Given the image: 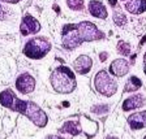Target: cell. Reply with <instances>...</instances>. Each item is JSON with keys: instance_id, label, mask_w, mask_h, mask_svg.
<instances>
[{"instance_id": "cell-1", "label": "cell", "mask_w": 146, "mask_h": 139, "mask_svg": "<svg viewBox=\"0 0 146 139\" xmlns=\"http://www.w3.org/2000/svg\"><path fill=\"white\" fill-rule=\"evenodd\" d=\"M52 88L59 94H70L76 88V77L73 72L67 67H58L52 72L51 77Z\"/></svg>"}, {"instance_id": "cell-2", "label": "cell", "mask_w": 146, "mask_h": 139, "mask_svg": "<svg viewBox=\"0 0 146 139\" xmlns=\"http://www.w3.org/2000/svg\"><path fill=\"white\" fill-rule=\"evenodd\" d=\"M50 49H51V43L46 38H34V39L27 40L22 52L29 59L39 60L48 53Z\"/></svg>"}, {"instance_id": "cell-3", "label": "cell", "mask_w": 146, "mask_h": 139, "mask_svg": "<svg viewBox=\"0 0 146 139\" xmlns=\"http://www.w3.org/2000/svg\"><path fill=\"white\" fill-rule=\"evenodd\" d=\"M94 87L99 94L104 96H112L117 90V85L106 70H100L94 78Z\"/></svg>"}, {"instance_id": "cell-4", "label": "cell", "mask_w": 146, "mask_h": 139, "mask_svg": "<svg viewBox=\"0 0 146 139\" xmlns=\"http://www.w3.org/2000/svg\"><path fill=\"white\" fill-rule=\"evenodd\" d=\"M82 43L81 38H80L78 30H77V25L68 24L63 27L61 31V44L64 48L67 49H73L77 48Z\"/></svg>"}, {"instance_id": "cell-5", "label": "cell", "mask_w": 146, "mask_h": 139, "mask_svg": "<svg viewBox=\"0 0 146 139\" xmlns=\"http://www.w3.org/2000/svg\"><path fill=\"white\" fill-rule=\"evenodd\" d=\"M0 103H1L3 107H5V108H11L12 111L21 113V115L25 113L26 105H27V101L20 100L12 90H5L0 94Z\"/></svg>"}, {"instance_id": "cell-6", "label": "cell", "mask_w": 146, "mask_h": 139, "mask_svg": "<svg viewBox=\"0 0 146 139\" xmlns=\"http://www.w3.org/2000/svg\"><path fill=\"white\" fill-rule=\"evenodd\" d=\"M77 30H78L80 38L82 42H93V40L104 38V34L100 30H98V27L94 24H91L89 21H82L77 24Z\"/></svg>"}, {"instance_id": "cell-7", "label": "cell", "mask_w": 146, "mask_h": 139, "mask_svg": "<svg viewBox=\"0 0 146 139\" xmlns=\"http://www.w3.org/2000/svg\"><path fill=\"white\" fill-rule=\"evenodd\" d=\"M24 115L27 118H30L31 121L34 122V125H36L38 127H44L47 125V121H48L46 113L33 101H27L26 111H25Z\"/></svg>"}, {"instance_id": "cell-8", "label": "cell", "mask_w": 146, "mask_h": 139, "mask_svg": "<svg viewBox=\"0 0 146 139\" xmlns=\"http://www.w3.org/2000/svg\"><path fill=\"white\" fill-rule=\"evenodd\" d=\"M16 88L21 94H30L35 88V79H34L33 76L27 74V73H24L16 81Z\"/></svg>"}, {"instance_id": "cell-9", "label": "cell", "mask_w": 146, "mask_h": 139, "mask_svg": "<svg viewBox=\"0 0 146 139\" xmlns=\"http://www.w3.org/2000/svg\"><path fill=\"white\" fill-rule=\"evenodd\" d=\"M40 30V24L36 21L35 18L30 14H26L22 18V22L20 25V31L22 35H30V34H35Z\"/></svg>"}, {"instance_id": "cell-10", "label": "cell", "mask_w": 146, "mask_h": 139, "mask_svg": "<svg viewBox=\"0 0 146 139\" xmlns=\"http://www.w3.org/2000/svg\"><path fill=\"white\" fill-rule=\"evenodd\" d=\"M93 67V60L89 57L88 55H81L74 60L73 68L78 74H88Z\"/></svg>"}, {"instance_id": "cell-11", "label": "cell", "mask_w": 146, "mask_h": 139, "mask_svg": "<svg viewBox=\"0 0 146 139\" xmlns=\"http://www.w3.org/2000/svg\"><path fill=\"white\" fill-rule=\"evenodd\" d=\"M110 72L112 76L116 77H123L129 72V64L124 59H116L112 61V64L110 65Z\"/></svg>"}, {"instance_id": "cell-12", "label": "cell", "mask_w": 146, "mask_h": 139, "mask_svg": "<svg viewBox=\"0 0 146 139\" xmlns=\"http://www.w3.org/2000/svg\"><path fill=\"white\" fill-rule=\"evenodd\" d=\"M127 121L129 124V126H131V129H133V130H138V129L146 127V111L131 115Z\"/></svg>"}, {"instance_id": "cell-13", "label": "cell", "mask_w": 146, "mask_h": 139, "mask_svg": "<svg viewBox=\"0 0 146 139\" xmlns=\"http://www.w3.org/2000/svg\"><path fill=\"white\" fill-rule=\"evenodd\" d=\"M84 130L81 127V124H80L77 120H69V121H65L63 124V126L59 129L61 134H69V135H78L81 131Z\"/></svg>"}, {"instance_id": "cell-14", "label": "cell", "mask_w": 146, "mask_h": 139, "mask_svg": "<svg viewBox=\"0 0 146 139\" xmlns=\"http://www.w3.org/2000/svg\"><path fill=\"white\" fill-rule=\"evenodd\" d=\"M143 103H145V96L141 94H136V95H133V96L128 97V99L124 100V103H123V109H124V111H132V109L142 107Z\"/></svg>"}, {"instance_id": "cell-15", "label": "cell", "mask_w": 146, "mask_h": 139, "mask_svg": "<svg viewBox=\"0 0 146 139\" xmlns=\"http://www.w3.org/2000/svg\"><path fill=\"white\" fill-rule=\"evenodd\" d=\"M124 8L128 12L133 14H140L146 11V1L145 0H133V1H125Z\"/></svg>"}, {"instance_id": "cell-16", "label": "cell", "mask_w": 146, "mask_h": 139, "mask_svg": "<svg viewBox=\"0 0 146 139\" xmlns=\"http://www.w3.org/2000/svg\"><path fill=\"white\" fill-rule=\"evenodd\" d=\"M89 11H90L91 16H94L97 18H102V20L107 18V11L104 8L103 3H100V1H90L89 3Z\"/></svg>"}, {"instance_id": "cell-17", "label": "cell", "mask_w": 146, "mask_h": 139, "mask_svg": "<svg viewBox=\"0 0 146 139\" xmlns=\"http://www.w3.org/2000/svg\"><path fill=\"white\" fill-rule=\"evenodd\" d=\"M142 86V82H141L140 78H137V77H131L129 81L125 83V87H124V91L125 92H134L136 90Z\"/></svg>"}, {"instance_id": "cell-18", "label": "cell", "mask_w": 146, "mask_h": 139, "mask_svg": "<svg viewBox=\"0 0 146 139\" xmlns=\"http://www.w3.org/2000/svg\"><path fill=\"white\" fill-rule=\"evenodd\" d=\"M113 22H115L117 26H123V25L127 22V17L123 13L121 9H116L113 11Z\"/></svg>"}, {"instance_id": "cell-19", "label": "cell", "mask_w": 146, "mask_h": 139, "mask_svg": "<svg viewBox=\"0 0 146 139\" xmlns=\"http://www.w3.org/2000/svg\"><path fill=\"white\" fill-rule=\"evenodd\" d=\"M116 49H117L119 53L129 55V52H131V45L128 44V43L123 42V40H120V42L117 43V47H116Z\"/></svg>"}, {"instance_id": "cell-20", "label": "cell", "mask_w": 146, "mask_h": 139, "mask_svg": "<svg viewBox=\"0 0 146 139\" xmlns=\"http://www.w3.org/2000/svg\"><path fill=\"white\" fill-rule=\"evenodd\" d=\"M91 112L95 113V115H104V113L108 112V105H104V104L94 105L91 107Z\"/></svg>"}, {"instance_id": "cell-21", "label": "cell", "mask_w": 146, "mask_h": 139, "mask_svg": "<svg viewBox=\"0 0 146 139\" xmlns=\"http://www.w3.org/2000/svg\"><path fill=\"white\" fill-rule=\"evenodd\" d=\"M68 7H69L70 9H73V11H81V9H84V7H85V4H84V1H81V0H73V1H67Z\"/></svg>"}, {"instance_id": "cell-22", "label": "cell", "mask_w": 146, "mask_h": 139, "mask_svg": "<svg viewBox=\"0 0 146 139\" xmlns=\"http://www.w3.org/2000/svg\"><path fill=\"white\" fill-rule=\"evenodd\" d=\"M5 12H7V9L4 8L1 4H0V20H3L4 16H5Z\"/></svg>"}, {"instance_id": "cell-23", "label": "cell", "mask_w": 146, "mask_h": 139, "mask_svg": "<svg viewBox=\"0 0 146 139\" xmlns=\"http://www.w3.org/2000/svg\"><path fill=\"white\" fill-rule=\"evenodd\" d=\"M107 56H108L107 53H100V61H104L107 59Z\"/></svg>"}, {"instance_id": "cell-24", "label": "cell", "mask_w": 146, "mask_h": 139, "mask_svg": "<svg viewBox=\"0 0 146 139\" xmlns=\"http://www.w3.org/2000/svg\"><path fill=\"white\" fill-rule=\"evenodd\" d=\"M104 139H119V138H116V136H112V135H108L107 138H104Z\"/></svg>"}, {"instance_id": "cell-25", "label": "cell", "mask_w": 146, "mask_h": 139, "mask_svg": "<svg viewBox=\"0 0 146 139\" xmlns=\"http://www.w3.org/2000/svg\"><path fill=\"white\" fill-rule=\"evenodd\" d=\"M143 63H145V68H143V69H145V73H146V53H145V56H143Z\"/></svg>"}, {"instance_id": "cell-26", "label": "cell", "mask_w": 146, "mask_h": 139, "mask_svg": "<svg viewBox=\"0 0 146 139\" xmlns=\"http://www.w3.org/2000/svg\"><path fill=\"white\" fill-rule=\"evenodd\" d=\"M46 139H61V138H58V136H47Z\"/></svg>"}, {"instance_id": "cell-27", "label": "cell", "mask_w": 146, "mask_h": 139, "mask_svg": "<svg viewBox=\"0 0 146 139\" xmlns=\"http://www.w3.org/2000/svg\"><path fill=\"white\" fill-rule=\"evenodd\" d=\"M143 139H146V136H145V138H143Z\"/></svg>"}]
</instances>
